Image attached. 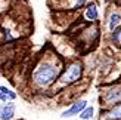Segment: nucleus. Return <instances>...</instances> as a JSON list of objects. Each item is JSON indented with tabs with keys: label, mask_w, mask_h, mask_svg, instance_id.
Wrapping results in <instances>:
<instances>
[{
	"label": "nucleus",
	"mask_w": 121,
	"mask_h": 120,
	"mask_svg": "<svg viewBox=\"0 0 121 120\" xmlns=\"http://www.w3.org/2000/svg\"><path fill=\"white\" fill-rule=\"evenodd\" d=\"M100 110L111 108L114 105L121 104V83H112L102 89L100 92Z\"/></svg>",
	"instance_id": "3"
},
{
	"label": "nucleus",
	"mask_w": 121,
	"mask_h": 120,
	"mask_svg": "<svg viewBox=\"0 0 121 120\" xmlns=\"http://www.w3.org/2000/svg\"><path fill=\"white\" fill-rule=\"evenodd\" d=\"M18 98V95L15 91H12L8 86H0V101L2 102H13V101Z\"/></svg>",
	"instance_id": "9"
},
{
	"label": "nucleus",
	"mask_w": 121,
	"mask_h": 120,
	"mask_svg": "<svg viewBox=\"0 0 121 120\" xmlns=\"http://www.w3.org/2000/svg\"><path fill=\"white\" fill-rule=\"evenodd\" d=\"M111 42L114 45H117V46L121 47V27H118L115 31L111 33Z\"/></svg>",
	"instance_id": "11"
},
{
	"label": "nucleus",
	"mask_w": 121,
	"mask_h": 120,
	"mask_svg": "<svg viewBox=\"0 0 121 120\" xmlns=\"http://www.w3.org/2000/svg\"><path fill=\"white\" fill-rule=\"evenodd\" d=\"M0 10H2V5H0Z\"/></svg>",
	"instance_id": "13"
},
{
	"label": "nucleus",
	"mask_w": 121,
	"mask_h": 120,
	"mask_svg": "<svg viewBox=\"0 0 121 120\" xmlns=\"http://www.w3.org/2000/svg\"><path fill=\"white\" fill-rule=\"evenodd\" d=\"M100 120H121V104L100 110Z\"/></svg>",
	"instance_id": "6"
},
{
	"label": "nucleus",
	"mask_w": 121,
	"mask_h": 120,
	"mask_svg": "<svg viewBox=\"0 0 121 120\" xmlns=\"http://www.w3.org/2000/svg\"><path fill=\"white\" fill-rule=\"evenodd\" d=\"M83 71H84V65L81 61H72L69 62L66 67L64 68V71L59 76V85L60 86H72L78 83L83 77Z\"/></svg>",
	"instance_id": "2"
},
{
	"label": "nucleus",
	"mask_w": 121,
	"mask_h": 120,
	"mask_svg": "<svg viewBox=\"0 0 121 120\" xmlns=\"http://www.w3.org/2000/svg\"><path fill=\"white\" fill-rule=\"evenodd\" d=\"M60 73H62V68L58 62L44 59L34 68L31 74V82L37 89H47L59 79Z\"/></svg>",
	"instance_id": "1"
},
{
	"label": "nucleus",
	"mask_w": 121,
	"mask_h": 120,
	"mask_svg": "<svg viewBox=\"0 0 121 120\" xmlns=\"http://www.w3.org/2000/svg\"><path fill=\"white\" fill-rule=\"evenodd\" d=\"M87 99H83V98H80V99H77V101H74L68 108L66 110H64L62 113H60V117L62 119H71V117H78L83 113V110L87 107Z\"/></svg>",
	"instance_id": "4"
},
{
	"label": "nucleus",
	"mask_w": 121,
	"mask_h": 120,
	"mask_svg": "<svg viewBox=\"0 0 121 120\" xmlns=\"http://www.w3.org/2000/svg\"><path fill=\"white\" fill-rule=\"evenodd\" d=\"M16 113V105L13 102L0 104V120H13Z\"/></svg>",
	"instance_id": "5"
},
{
	"label": "nucleus",
	"mask_w": 121,
	"mask_h": 120,
	"mask_svg": "<svg viewBox=\"0 0 121 120\" xmlns=\"http://www.w3.org/2000/svg\"><path fill=\"white\" fill-rule=\"evenodd\" d=\"M86 3H87V0H74L71 5V9H81Z\"/></svg>",
	"instance_id": "12"
},
{
	"label": "nucleus",
	"mask_w": 121,
	"mask_h": 120,
	"mask_svg": "<svg viewBox=\"0 0 121 120\" xmlns=\"http://www.w3.org/2000/svg\"><path fill=\"white\" fill-rule=\"evenodd\" d=\"M93 117H95V107L93 105H87L86 108L83 110L81 114L78 116L80 120H92Z\"/></svg>",
	"instance_id": "10"
},
{
	"label": "nucleus",
	"mask_w": 121,
	"mask_h": 120,
	"mask_svg": "<svg viewBox=\"0 0 121 120\" xmlns=\"http://www.w3.org/2000/svg\"><path fill=\"white\" fill-rule=\"evenodd\" d=\"M106 27L109 30V33L115 31L118 27H121V12H118V10L109 12V15L106 18Z\"/></svg>",
	"instance_id": "7"
},
{
	"label": "nucleus",
	"mask_w": 121,
	"mask_h": 120,
	"mask_svg": "<svg viewBox=\"0 0 121 120\" xmlns=\"http://www.w3.org/2000/svg\"><path fill=\"white\" fill-rule=\"evenodd\" d=\"M84 18L89 22H96L99 19V9L96 2H90L86 5V10H84Z\"/></svg>",
	"instance_id": "8"
}]
</instances>
